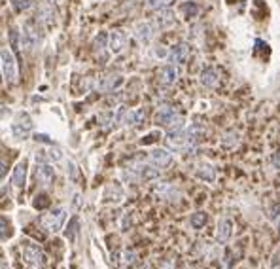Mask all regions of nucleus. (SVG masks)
Masks as SVG:
<instances>
[{
	"label": "nucleus",
	"mask_w": 280,
	"mask_h": 269,
	"mask_svg": "<svg viewBox=\"0 0 280 269\" xmlns=\"http://www.w3.org/2000/svg\"><path fill=\"white\" fill-rule=\"evenodd\" d=\"M0 66H2V74L6 78V82L13 86L19 78V70H17V61L15 57L11 55L10 50L6 48H0Z\"/></svg>",
	"instance_id": "nucleus-1"
},
{
	"label": "nucleus",
	"mask_w": 280,
	"mask_h": 269,
	"mask_svg": "<svg viewBox=\"0 0 280 269\" xmlns=\"http://www.w3.org/2000/svg\"><path fill=\"white\" fill-rule=\"evenodd\" d=\"M155 123H159L163 127H169L171 131L174 129H182L184 119L182 116L176 112V108L173 107H161L159 112L155 114Z\"/></svg>",
	"instance_id": "nucleus-2"
},
{
	"label": "nucleus",
	"mask_w": 280,
	"mask_h": 269,
	"mask_svg": "<svg viewBox=\"0 0 280 269\" xmlns=\"http://www.w3.org/2000/svg\"><path fill=\"white\" fill-rule=\"evenodd\" d=\"M167 146L174 152H191L193 150V146L189 144V140H187V133L184 129H174V131H169V135H167Z\"/></svg>",
	"instance_id": "nucleus-3"
},
{
	"label": "nucleus",
	"mask_w": 280,
	"mask_h": 269,
	"mask_svg": "<svg viewBox=\"0 0 280 269\" xmlns=\"http://www.w3.org/2000/svg\"><path fill=\"white\" fill-rule=\"evenodd\" d=\"M65 220H66L65 209H53V211L42 215V218H40L42 226L46 227L47 231H61L63 226H65Z\"/></svg>",
	"instance_id": "nucleus-4"
},
{
	"label": "nucleus",
	"mask_w": 280,
	"mask_h": 269,
	"mask_svg": "<svg viewBox=\"0 0 280 269\" xmlns=\"http://www.w3.org/2000/svg\"><path fill=\"white\" fill-rule=\"evenodd\" d=\"M11 131H13V135L19 140L27 139V137L31 135V131H33V119H31V116H27L25 112H19V114L15 116V121H13V125H11Z\"/></svg>",
	"instance_id": "nucleus-5"
},
{
	"label": "nucleus",
	"mask_w": 280,
	"mask_h": 269,
	"mask_svg": "<svg viewBox=\"0 0 280 269\" xmlns=\"http://www.w3.org/2000/svg\"><path fill=\"white\" fill-rule=\"evenodd\" d=\"M23 258L34 269H40L44 266V254L36 245H25V248H23Z\"/></svg>",
	"instance_id": "nucleus-6"
},
{
	"label": "nucleus",
	"mask_w": 280,
	"mask_h": 269,
	"mask_svg": "<svg viewBox=\"0 0 280 269\" xmlns=\"http://www.w3.org/2000/svg\"><path fill=\"white\" fill-rule=\"evenodd\" d=\"M38 44H40V33L36 31V27H34V25L25 23V27H23L21 46L25 48V50H34Z\"/></svg>",
	"instance_id": "nucleus-7"
},
{
	"label": "nucleus",
	"mask_w": 280,
	"mask_h": 269,
	"mask_svg": "<svg viewBox=\"0 0 280 269\" xmlns=\"http://www.w3.org/2000/svg\"><path fill=\"white\" fill-rule=\"evenodd\" d=\"M27 184V161H19L11 171V186L15 192H23Z\"/></svg>",
	"instance_id": "nucleus-8"
},
{
	"label": "nucleus",
	"mask_w": 280,
	"mask_h": 269,
	"mask_svg": "<svg viewBox=\"0 0 280 269\" xmlns=\"http://www.w3.org/2000/svg\"><path fill=\"white\" fill-rule=\"evenodd\" d=\"M131 171L135 172V176L140 178V180H155V178H159V169L155 167V165H150V163H139V165H135Z\"/></svg>",
	"instance_id": "nucleus-9"
},
{
	"label": "nucleus",
	"mask_w": 280,
	"mask_h": 269,
	"mask_svg": "<svg viewBox=\"0 0 280 269\" xmlns=\"http://www.w3.org/2000/svg\"><path fill=\"white\" fill-rule=\"evenodd\" d=\"M127 44H129V36L123 29H116L110 33V50L114 54H121L127 48Z\"/></svg>",
	"instance_id": "nucleus-10"
},
{
	"label": "nucleus",
	"mask_w": 280,
	"mask_h": 269,
	"mask_svg": "<svg viewBox=\"0 0 280 269\" xmlns=\"http://www.w3.org/2000/svg\"><path fill=\"white\" fill-rule=\"evenodd\" d=\"M34 176H36V182L40 184V186H49V184L53 182L55 172H53V169H51V165H49V163H40V165L36 167Z\"/></svg>",
	"instance_id": "nucleus-11"
},
{
	"label": "nucleus",
	"mask_w": 280,
	"mask_h": 269,
	"mask_svg": "<svg viewBox=\"0 0 280 269\" xmlns=\"http://www.w3.org/2000/svg\"><path fill=\"white\" fill-rule=\"evenodd\" d=\"M121 82H123V78L119 74H110V76H104V78H100L97 84V89L98 93H110V91H114V89H118L121 86Z\"/></svg>",
	"instance_id": "nucleus-12"
},
{
	"label": "nucleus",
	"mask_w": 280,
	"mask_h": 269,
	"mask_svg": "<svg viewBox=\"0 0 280 269\" xmlns=\"http://www.w3.org/2000/svg\"><path fill=\"white\" fill-rule=\"evenodd\" d=\"M148 160H150L151 165H155V167H169L171 163H173V156L169 154L167 150H161V148H155V150L150 152V156H148Z\"/></svg>",
	"instance_id": "nucleus-13"
},
{
	"label": "nucleus",
	"mask_w": 280,
	"mask_h": 269,
	"mask_svg": "<svg viewBox=\"0 0 280 269\" xmlns=\"http://www.w3.org/2000/svg\"><path fill=\"white\" fill-rule=\"evenodd\" d=\"M102 197H104V201H108V203H121L125 199V192H123V188L119 184L114 182V184H108L106 188H104Z\"/></svg>",
	"instance_id": "nucleus-14"
},
{
	"label": "nucleus",
	"mask_w": 280,
	"mask_h": 269,
	"mask_svg": "<svg viewBox=\"0 0 280 269\" xmlns=\"http://www.w3.org/2000/svg\"><path fill=\"white\" fill-rule=\"evenodd\" d=\"M176 80H178V68L174 65H165L161 66V70H159V82H161L163 86L171 87L176 84Z\"/></svg>",
	"instance_id": "nucleus-15"
},
{
	"label": "nucleus",
	"mask_w": 280,
	"mask_h": 269,
	"mask_svg": "<svg viewBox=\"0 0 280 269\" xmlns=\"http://www.w3.org/2000/svg\"><path fill=\"white\" fill-rule=\"evenodd\" d=\"M135 34L142 44H150L155 36V29L151 23H139L137 29H135Z\"/></svg>",
	"instance_id": "nucleus-16"
},
{
	"label": "nucleus",
	"mask_w": 280,
	"mask_h": 269,
	"mask_svg": "<svg viewBox=\"0 0 280 269\" xmlns=\"http://www.w3.org/2000/svg\"><path fill=\"white\" fill-rule=\"evenodd\" d=\"M187 57H189V46H187V44H178L176 48L171 50L169 61H171V63H176V65H180V63H184Z\"/></svg>",
	"instance_id": "nucleus-17"
},
{
	"label": "nucleus",
	"mask_w": 280,
	"mask_h": 269,
	"mask_svg": "<svg viewBox=\"0 0 280 269\" xmlns=\"http://www.w3.org/2000/svg\"><path fill=\"white\" fill-rule=\"evenodd\" d=\"M146 118V112L144 110H125V116L121 119V123H125V125H131V127H135V125H142V121Z\"/></svg>",
	"instance_id": "nucleus-18"
},
{
	"label": "nucleus",
	"mask_w": 280,
	"mask_h": 269,
	"mask_svg": "<svg viewBox=\"0 0 280 269\" xmlns=\"http://www.w3.org/2000/svg\"><path fill=\"white\" fill-rule=\"evenodd\" d=\"M38 21L42 23V25H51V23L55 21V10L53 6L49 4V2H46V4H42L40 8H38Z\"/></svg>",
	"instance_id": "nucleus-19"
},
{
	"label": "nucleus",
	"mask_w": 280,
	"mask_h": 269,
	"mask_svg": "<svg viewBox=\"0 0 280 269\" xmlns=\"http://www.w3.org/2000/svg\"><path fill=\"white\" fill-rule=\"evenodd\" d=\"M231 233H233V222H231L229 218H222L220 224H218V235H216L218 241H220V243H227Z\"/></svg>",
	"instance_id": "nucleus-20"
},
{
	"label": "nucleus",
	"mask_w": 280,
	"mask_h": 269,
	"mask_svg": "<svg viewBox=\"0 0 280 269\" xmlns=\"http://www.w3.org/2000/svg\"><path fill=\"white\" fill-rule=\"evenodd\" d=\"M201 84L205 87H216L220 84V74L216 68H205L201 72Z\"/></svg>",
	"instance_id": "nucleus-21"
},
{
	"label": "nucleus",
	"mask_w": 280,
	"mask_h": 269,
	"mask_svg": "<svg viewBox=\"0 0 280 269\" xmlns=\"http://www.w3.org/2000/svg\"><path fill=\"white\" fill-rule=\"evenodd\" d=\"M197 176H199L201 180H206V182H214L216 180L214 167H212L210 163H201V165L197 167Z\"/></svg>",
	"instance_id": "nucleus-22"
},
{
	"label": "nucleus",
	"mask_w": 280,
	"mask_h": 269,
	"mask_svg": "<svg viewBox=\"0 0 280 269\" xmlns=\"http://www.w3.org/2000/svg\"><path fill=\"white\" fill-rule=\"evenodd\" d=\"M238 144V133L237 131H227L226 135H224V139H222V146L224 148H235Z\"/></svg>",
	"instance_id": "nucleus-23"
},
{
	"label": "nucleus",
	"mask_w": 280,
	"mask_h": 269,
	"mask_svg": "<svg viewBox=\"0 0 280 269\" xmlns=\"http://www.w3.org/2000/svg\"><path fill=\"white\" fill-rule=\"evenodd\" d=\"M11 237V224L8 218L0 216V241H6Z\"/></svg>",
	"instance_id": "nucleus-24"
},
{
	"label": "nucleus",
	"mask_w": 280,
	"mask_h": 269,
	"mask_svg": "<svg viewBox=\"0 0 280 269\" xmlns=\"http://www.w3.org/2000/svg\"><path fill=\"white\" fill-rule=\"evenodd\" d=\"M157 25L161 27V29H165V27H173L174 25V13L173 11H163L161 15L157 17Z\"/></svg>",
	"instance_id": "nucleus-25"
},
{
	"label": "nucleus",
	"mask_w": 280,
	"mask_h": 269,
	"mask_svg": "<svg viewBox=\"0 0 280 269\" xmlns=\"http://www.w3.org/2000/svg\"><path fill=\"white\" fill-rule=\"evenodd\" d=\"M206 220H208V216H206V213H195V215H191V226L195 227V229H201V227L206 224Z\"/></svg>",
	"instance_id": "nucleus-26"
},
{
	"label": "nucleus",
	"mask_w": 280,
	"mask_h": 269,
	"mask_svg": "<svg viewBox=\"0 0 280 269\" xmlns=\"http://www.w3.org/2000/svg\"><path fill=\"white\" fill-rule=\"evenodd\" d=\"M197 11H199V8H197L195 2H186V4H182V13L186 15V19H193L195 15H197Z\"/></svg>",
	"instance_id": "nucleus-27"
},
{
	"label": "nucleus",
	"mask_w": 280,
	"mask_h": 269,
	"mask_svg": "<svg viewBox=\"0 0 280 269\" xmlns=\"http://www.w3.org/2000/svg\"><path fill=\"white\" fill-rule=\"evenodd\" d=\"M106 33H98L95 38H93V50L97 52V54H100L104 48H106Z\"/></svg>",
	"instance_id": "nucleus-28"
},
{
	"label": "nucleus",
	"mask_w": 280,
	"mask_h": 269,
	"mask_svg": "<svg viewBox=\"0 0 280 269\" xmlns=\"http://www.w3.org/2000/svg\"><path fill=\"white\" fill-rule=\"evenodd\" d=\"M174 0H148V8L150 10H167Z\"/></svg>",
	"instance_id": "nucleus-29"
},
{
	"label": "nucleus",
	"mask_w": 280,
	"mask_h": 269,
	"mask_svg": "<svg viewBox=\"0 0 280 269\" xmlns=\"http://www.w3.org/2000/svg\"><path fill=\"white\" fill-rule=\"evenodd\" d=\"M121 260H123L121 266H123V268H129V266H133V264L137 262V252H135V250H125V252L121 254Z\"/></svg>",
	"instance_id": "nucleus-30"
},
{
	"label": "nucleus",
	"mask_w": 280,
	"mask_h": 269,
	"mask_svg": "<svg viewBox=\"0 0 280 269\" xmlns=\"http://www.w3.org/2000/svg\"><path fill=\"white\" fill-rule=\"evenodd\" d=\"M33 6V0H11V8L15 11H25Z\"/></svg>",
	"instance_id": "nucleus-31"
},
{
	"label": "nucleus",
	"mask_w": 280,
	"mask_h": 269,
	"mask_svg": "<svg viewBox=\"0 0 280 269\" xmlns=\"http://www.w3.org/2000/svg\"><path fill=\"white\" fill-rule=\"evenodd\" d=\"M78 226H80L78 218H72V220H70V224H68V229L65 231V235L68 237L70 241H74V239H76V233H78Z\"/></svg>",
	"instance_id": "nucleus-32"
},
{
	"label": "nucleus",
	"mask_w": 280,
	"mask_h": 269,
	"mask_svg": "<svg viewBox=\"0 0 280 269\" xmlns=\"http://www.w3.org/2000/svg\"><path fill=\"white\" fill-rule=\"evenodd\" d=\"M47 203H49V201H47V195H38L33 205H34V209H44V207H47Z\"/></svg>",
	"instance_id": "nucleus-33"
},
{
	"label": "nucleus",
	"mask_w": 280,
	"mask_h": 269,
	"mask_svg": "<svg viewBox=\"0 0 280 269\" xmlns=\"http://www.w3.org/2000/svg\"><path fill=\"white\" fill-rule=\"evenodd\" d=\"M271 266L277 269L280 266V247L275 250V254H273V262H271Z\"/></svg>",
	"instance_id": "nucleus-34"
},
{
	"label": "nucleus",
	"mask_w": 280,
	"mask_h": 269,
	"mask_svg": "<svg viewBox=\"0 0 280 269\" xmlns=\"http://www.w3.org/2000/svg\"><path fill=\"white\" fill-rule=\"evenodd\" d=\"M17 38H19V36H17V29H10V40L11 44L15 46V50H17V42H19Z\"/></svg>",
	"instance_id": "nucleus-35"
},
{
	"label": "nucleus",
	"mask_w": 280,
	"mask_h": 269,
	"mask_svg": "<svg viewBox=\"0 0 280 269\" xmlns=\"http://www.w3.org/2000/svg\"><path fill=\"white\" fill-rule=\"evenodd\" d=\"M271 161H273V165H275L277 169H280V152H275V154H273Z\"/></svg>",
	"instance_id": "nucleus-36"
},
{
	"label": "nucleus",
	"mask_w": 280,
	"mask_h": 269,
	"mask_svg": "<svg viewBox=\"0 0 280 269\" xmlns=\"http://www.w3.org/2000/svg\"><path fill=\"white\" fill-rule=\"evenodd\" d=\"M155 137H159V135H157V133H150V135H148L146 139H142V144H148V142H153V140H155Z\"/></svg>",
	"instance_id": "nucleus-37"
},
{
	"label": "nucleus",
	"mask_w": 280,
	"mask_h": 269,
	"mask_svg": "<svg viewBox=\"0 0 280 269\" xmlns=\"http://www.w3.org/2000/svg\"><path fill=\"white\" fill-rule=\"evenodd\" d=\"M161 269H174V260H167V262H163Z\"/></svg>",
	"instance_id": "nucleus-38"
},
{
	"label": "nucleus",
	"mask_w": 280,
	"mask_h": 269,
	"mask_svg": "<svg viewBox=\"0 0 280 269\" xmlns=\"http://www.w3.org/2000/svg\"><path fill=\"white\" fill-rule=\"evenodd\" d=\"M68 167H70V176L76 180V176H78V167H76L74 163H68Z\"/></svg>",
	"instance_id": "nucleus-39"
},
{
	"label": "nucleus",
	"mask_w": 280,
	"mask_h": 269,
	"mask_svg": "<svg viewBox=\"0 0 280 269\" xmlns=\"http://www.w3.org/2000/svg\"><path fill=\"white\" fill-rule=\"evenodd\" d=\"M4 174H6V163L0 161V180L4 178Z\"/></svg>",
	"instance_id": "nucleus-40"
},
{
	"label": "nucleus",
	"mask_w": 280,
	"mask_h": 269,
	"mask_svg": "<svg viewBox=\"0 0 280 269\" xmlns=\"http://www.w3.org/2000/svg\"><path fill=\"white\" fill-rule=\"evenodd\" d=\"M47 2H49V4H53V2H57V0H47Z\"/></svg>",
	"instance_id": "nucleus-41"
},
{
	"label": "nucleus",
	"mask_w": 280,
	"mask_h": 269,
	"mask_svg": "<svg viewBox=\"0 0 280 269\" xmlns=\"http://www.w3.org/2000/svg\"><path fill=\"white\" fill-rule=\"evenodd\" d=\"M0 269H6V268H4V266H2V268H0Z\"/></svg>",
	"instance_id": "nucleus-42"
}]
</instances>
